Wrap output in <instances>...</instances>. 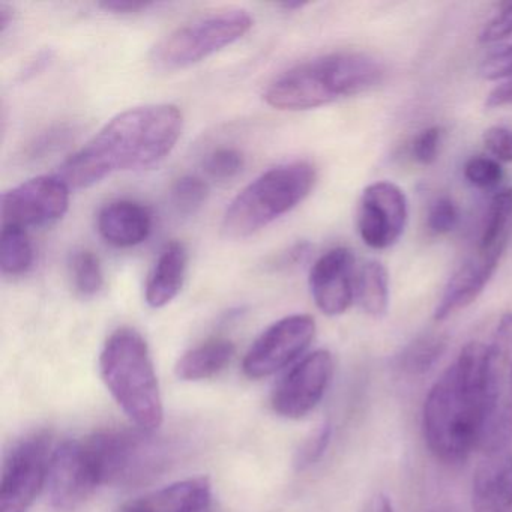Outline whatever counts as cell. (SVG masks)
<instances>
[{"mask_svg":"<svg viewBox=\"0 0 512 512\" xmlns=\"http://www.w3.org/2000/svg\"><path fill=\"white\" fill-rule=\"evenodd\" d=\"M512 37V4L506 5L493 20L485 25L479 35V41L484 44L497 43Z\"/></svg>","mask_w":512,"mask_h":512,"instance_id":"836d02e7","label":"cell"},{"mask_svg":"<svg viewBox=\"0 0 512 512\" xmlns=\"http://www.w3.org/2000/svg\"><path fill=\"white\" fill-rule=\"evenodd\" d=\"M484 455L473 473V512H512V452Z\"/></svg>","mask_w":512,"mask_h":512,"instance_id":"2e32d148","label":"cell"},{"mask_svg":"<svg viewBox=\"0 0 512 512\" xmlns=\"http://www.w3.org/2000/svg\"><path fill=\"white\" fill-rule=\"evenodd\" d=\"M316 335V322L307 314H293L269 326L244 358L245 376L263 379L295 361L310 346Z\"/></svg>","mask_w":512,"mask_h":512,"instance_id":"30bf717a","label":"cell"},{"mask_svg":"<svg viewBox=\"0 0 512 512\" xmlns=\"http://www.w3.org/2000/svg\"><path fill=\"white\" fill-rule=\"evenodd\" d=\"M2 227L50 226L67 214L70 187L55 176H37L2 194Z\"/></svg>","mask_w":512,"mask_h":512,"instance_id":"9c48e42d","label":"cell"},{"mask_svg":"<svg viewBox=\"0 0 512 512\" xmlns=\"http://www.w3.org/2000/svg\"><path fill=\"white\" fill-rule=\"evenodd\" d=\"M512 232V188L502 190L491 200L482 227L478 248L505 253Z\"/></svg>","mask_w":512,"mask_h":512,"instance_id":"7402d4cb","label":"cell"},{"mask_svg":"<svg viewBox=\"0 0 512 512\" xmlns=\"http://www.w3.org/2000/svg\"><path fill=\"white\" fill-rule=\"evenodd\" d=\"M443 130L440 127H430L416 136L412 146V155L422 166H430L437 160Z\"/></svg>","mask_w":512,"mask_h":512,"instance_id":"4dcf8cb0","label":"cell"},{"mask_svg":"<svg viewBox=\"0 0 512 512\" xmlns=\"http://www.w3.org/2000/svg\"><path fill=\"white\" fill-rule=\"evenodd\" d=\"M448 347V338L443 334H424L407 344L398 355L397 364L409 376H421L433 368Z\"/></svg>","mask_w":512,"mask_h":512,"instance_id":"603a6c76","label":"cell"},{"mask_svg":"<svg viewBox=\"0 0 512 512\" xmlns=\"http://www.w3.org/2000/svg\"><path fill=\"white\" fill-rule=\"evenodd\" d=\"M355 298L365 313L382 317L388 311L389 278L385 266L379 262H368L356 277Z\"/></svg>","mask_w":512,"mask_h":512,"instance_id":"44dd1931","label":"cell"},{"mask_svg":"<svg viewBox=\"0 0 512 512\" xmlns=\"http://www.w3.org/2000/svg\"><path fill=\"white\" fill-rule=\"evenodd\" d=\"M47 484L52 505L59 511L79 508L103 485L85 439L68 440L55 449Z\"/></svg>","mask_w":512,"mask_h":512,"instance_id":"8fae6325","label":"cell"},{"mask_svg":"<svg viewBox=\"0 0 512 512\" xmlns=\"http://www.w3.org/2000/svg\"><path fill=\"white\" fill-rule=\"evenodd\" d=\"M487 346L472 341L431 386L422 410L425 445L437 461L460 464L478 448L484 424Z\"/></svg>","mask_w":512,"mask_h":512,"instance_id":"7a4b0ae2","label":"cell"},{"mask_svg":"<svg viewBox=\"0 0 512 512\" xmlns=\"http://www.w3.org/2000/svg\"><path fill=\"white\" fill-rule=\"evenodd\" d=\"M52 436L37 431L14 443L5 455L0 482V512H28L49 481Z\"/></svg>","mask_w":512,"mask_h":512,"instance_id":"ba28073f","label":"cell"},{"mask_svg":"<svg viewBox=\"0 0 512 512\" xmlns=\"http://www.w3.org/2000/svg\"><path fill=\"white\" fill-rule=\"evenodd\" d=\"M307 4H302V2H286V4H281V7L286 8V10H299V8H304Z\"/></svg>","mask_w":512,"mask_h":512,"instance_id":"f35d334b","label":"cell"},{"mask_svg":"<svg viewBox=\"0 0 512 512\" xmlns=\"http://www.w3.org/2000/svg\"><path fill=\"white\" fill-rule=\"evenodd\" d=\"M331 436V425L326 424L317 428V430L305 440L302 448L299 449L298 457H296V467L302 470L316 463V461L325 454L326 448H328L329 442H331Z\"/></svg>","mask_w":512,"mask_h":512,"instance_id":"f546056e","label":"cell"},{"mask_svg":"<svg viewBox=\"0 0 512 512\" xmlns=\"http://www.w3.org/2000/svg\"><path fill=\"white\" fill-rule=\"evenodd\" d=\"M100 7L113 14H137L148 10L149 7H152V4H149V2H119V0H115V2H103Z\"/></svg>","mask_w":512,"mask_h":512,"instance_id":"d590c367","label":"cell"},{"mask_svg":"<svg viewBox=\"0 0 512 512\" xmlns=\"http://www.w3.org/2000/svg\"><path fill=\"white\" fill-rule=\"evenodd\" d=\"M235 356V344L226 338H211L188 350L175 367L178 379L199 382L223 371Z\"/></svg>","mask_w":512,"mask_h":512,"instance_id":"ffe728a7","label":"cell"},{"mask_svg":"<svg viewBox=\"0 0 512 512\" xmlns=\"http://www.w3.org/2000/svg\"><path fill=\"white\" fill-rule=\"evenodd\" d=\"M484 145L496 160L512 163V130L491 127L484 133Z\"/></svg>","mask_w":512,"mask_h":512,"instance_id":"d6a6232c","label":"cell"},{"mask_svg":"<svg viewBox=\"0 0 512 512\" xmlns=\"http://www.w3.org/2000/svg\"><path fill=\"white\" fill-rule=\"evenodd\" d=\"M385 68L365 53L338 52L290 68L265 91L269 106L286 112L317 109L379 86Z\"/></svg>","mask_w":512,"mask_h":512,"instance_id":"3957f363","label":"cell"},{"mask_svg":"<svg viewBox=\"0 0 512 512\" xmlns=\"http://www.w3.org/2000/svg\"><path fill=\"white\" fill-rule=\"evenodd\" d=\"M316 181V167L308 161L272 167L232 200L221 226L224 235L244 239L260 232L304 202Z\"/></svg>","mask_w":512,"mask_h":512,"instance_id":"5b68a950","label":"cell"},{"mask_svg":"<svg viewBox=\"0 0 512 512\" xmlns=\"http://www.w3.org/2000/svg\"><path fill=\"white\" fill-rule=\"evenodd\" d=\"M485 80L512 79V44L488 55L479 65Z\"/></svg>","mask_w":512,"mask_h":512,"instance_id":"1f68e13d","label":"cell"},{"mask_svg":"<svg viewBox=\"0 0 512 512\" xmlns=\"http://www.w3.org/2000/svg\"><path fill=\"white\" fill-rule=\"evenodd\" d=\"M458 218H460V214H458L455 203L448 197H440L428 211V230L433 235H446L457 227Z\"/></svg>","mask_w":512,"mask_h":512,"instance_id":"f1b7e54d","label":"cell"},{"mask_svg":"<svg viewBox=\"0 0 512 512\" xmlns=\"http://www.w3.org/2000/svg\"><path fill=\"white\" fill-rule=\"evenodd\" d=\"M407 221V200L400 187L380 181L368 185L358 208V232L373 250L392 247L403 235Z\"/></svg>","mask_w":512,"mask_h":512,"instance_id":"4fadbf2b","label":"cell"},{"mask_svg":"<svg viewBox=\"0 0 512 512\" xmlns=\"http://www.w3.org/2000/svg\"><path fill=\"white\" fill-rule=\"evenodd\" d=\"M14 10L7 4H0V34H7L8 28L13 25Z\"/></svg>","mask_w":512,"mask_h":512,"instance_id":"74e56055","label":"cell"},{"mask_svg":"<svg viewBox=\"0 0 512 512\" xmlns=\"http://www.w3.org/2000/svg\"><path fill=\"white\" fill-rule=\"evenodd\" d=\"M364 512H395L391 500L383 494H376L365 506Z\"/></svg>","mask_w":512,"mask_h":512,"instance_id":"8d00e7d4","label":"cell"},{"mask_svg":"<svg viewBox=\"0 0 512 512\" xmlns=\"http://www.w3.org/2000/svg\"><path fill=\"white\" fill-rule=\"evenodd\" d=\"M203 167L215 181H230L244 170L245 157L239 149L221 146L206 157Z\"/></svg>","mask_w":512,"mask_h":512,"instance_id":"4316f807","label":"cell"},{"mask_svg":"<svg viewBox=\"0 0 512 512\" xmlns=\"http://www.w3.org/2000/svg\"><path fill=\"white\" fill-rule=\"evenodd\" d=\"M70 274L74 289L83 298L98 295L104 287L103 266L92 251H74L70 256Z\"/></svg>","mask_w":512,"mask_h":512,"instance_id":"d4e9b609","label":"cell"},{"mask_svg":"<svg viewBox=\"0 0 512 512\" xmlns=\"http://www.w3.org/2000/svg\"><path fill=\"white\" fill-rule=\"evenodd\" d=\"M334 373L328 350H316L295 365L272 394V409L280 416L301 419L322 401Z\"/></svg>","mask_w":512,"mask_h":512,"instance_id":"7c38bea8","label":"cell"},{"mask_svg":"<svg viewBox=\"0 0 512 512\" xmlns=\"http://www.w3.org/2000/svg\"><path fill=\"white\" fill-rule=\"evenodd\" d=\"M100 371L112 397L140 430L152 431L164 421L163 397L148 343L133 328H119L107 338Z\"/></svg>","mask_w":512,"mask_h":512,"instance_id":"277c9868","label":"cell"},{"mask_svg":"<svg viewBox=\"0 0 512 512\" xmlns=\"http://www.w3.org/2000/svg\"><path fill=\"white\" fill-rule=\"evenodd\" d=\"M34 265V247L28 232L19 227H2L0 268L2 274L19 277Z\"/></svg>","mask_w":512,"mask_h":512,"instance_id":"cb8c5ba5","label":"cell"},{"mask_svg":"<svg viewBox=\"0 0 512 512\" xmlns=\"http://www.w3.org/2000/svg\"><path fill=\"white\" fill-rule=\"evenodd\" d=\"M484 397L478 448L484 454L505 451L512 443V313L503 314L487 346Z\"/></svg>","mask_w":512,"mask_h":512,"instance_id":"52a82bcc","label":"cell"},{"mask_svg":"<svg viewBox=\"0 0 512 512\" xmlns=\"http://www.w3.org/2000/svg\"><path fill=\"white\" fill-rule=\"evenodd\" d=\"M211 500V481L197 476L128 500L118 512H205Z\"/></svg>","mask_w":512,"mask_h":512,"instance_id":"e0dca14e","label":"cell"},{"mask_svg":"<svg viewBox=\"0 0 512 512\" xmlns=\"http://www.w3.org/2000/svg\"><path fill=\"white\" fill-rule=\"evenodd\" d=\"M251 28L253 19L239 8L205 14L160 41L152 53V64L161 71L185 70L232 46Z\"/></svg>","mask_w":512,"mask_h":512,"instance_id":"8992f818","label":"cell"},{"mask_svg":"<svg viewBox=\"0 0 512 512\" xmlns=\"http://www.w3.org/2000/svg\"><path fill=\"white\" fill-rule=\"evenodd\" d=\"M182 127L181 110L173 104L125 110L71 155L58 176L70 188H89L115 173L149 169L169 157Z\"/></svg>","mask_w":512,"mask_h":512,"instance_id":"6da1fadb","label":"cell"},{"mask_svg":"<svg viewBox=\"0 0 512 512\" xmlns=\"http://www.w3.org/2000/svg\"><path fill=\"white\" fill-rule=\"evenodd\" d=\"M485 107L488 109H499V107H512V80L496 86L485 100Z\"/></svg>","mask_w":512,"mask_h":512,"instance_id":"e575fe53","label":"cell"},{"mask_svg":"<svg viewBox=\"0 0 512 512\" xmlns=\"http://www.w3.org/2000/svg\"><path fill=\"white\" fill-rule=\"evenodd\" d=\"M502 256L503 251L476 247L475 253L457 269L446 284L442 298L434 310V320L443 322L475 302L496 272Z\"/></svg>","mask_w":512,"mask_h":512,"instance_id":"9a60e30c","label":"cell"},{"mask_svg":"<svg viewBox=\"0 0 512 512\" xmlns=\"http://www.w3.org/2000/svg\"><path fill=\"white\" fill-rule=\"evenodd\" d=\"M188 251L181 241H172L163 248L146 283L145 298L149 307L169 305L184 287L187 277Z\"/></svg>","mask_w":512,"mask_h":512,"instance_id":"d6986e66","label":"cell"},{"mask_svg":"<svg viewBox=\"0 0 512 512\" xmlns=\"http://www.w3.org/2000/svg\"><path fill=\"white\" fill-rule=\"evenodd\" d=\"M209 197L208 182L199 176H182L173 184L170 200L181 215H193L205 205Z\"/></svg>","mask_w":512,"mask_h":512,"instance_id":"484cf974","label":"cell"},{"mask_svg":"<svg viewBox=\"0 0 512 512\" xmlns=\"http://www.w3.org/2000/svg\"><path fill=\"white\" fill-rule=\"evenodd\" d=\"M97 226L101 238L113 247H136L151 235L152 214L134 200H113L101 208Z\"/></svg>","mask_w":512,"mask_h":512,"instance_id":"ac0fdd59","label":"cell"},{"mask_svg":"<svg viewBox=\"0 0 512 512\" xmlns=\"http://www.w3.org/2000/svg\"><path fill=\"white\" fill-rule=\"evenodd\" d=\"M464 178L473 187L491 188L496 187L503 178V170L497 160L493 158L472 157L464 164Z\"/></svg>","mask_w":512,"mask_h":512,"instance_id":"83f0119b","label":"cell"},{"mask_svg":"<svg viewBox=\"0 0 512 512\" xmlns=\"http://www.w3.org/2000/svg\"><path fill=\"white\" fill-rule=\"evenodd\" d=\"M310 289L317 308L326 316L346 313L355 299V256L338 247L323 254L310 272Z\"/></svg>","mask_w":512,"mask_h":512,"instance_id":"5bb4252c","label":"cell"}]
</instances>
